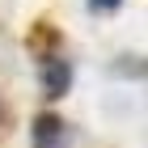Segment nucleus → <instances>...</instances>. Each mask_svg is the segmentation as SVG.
Wrapping results in <instances>:
<instances>
[{
    "label": "nucleus",
    "instance_id": "1",
    "mask_svg": "<svg viewBox=\"0 0 148 148\" xmlns=\"http://www.w3.org/2000/svg\"><path fill=\"white\" fill-rule=\"evenodd\" d=\"M68 85H72V64L64 55H51V59H42V93L55 102V97H64L68 93Z\"/></svg>",
    "mask_w": 148,
    "mask_h": 148
},
{
    "label": "nucleus",
    "instance_id": "2",
    "mask_svg": "<svg viewBox=\"0 0 148 148\" xmlns=\"http://www.w3.org/2000/svg\"><path fill=\"white\" fill-rule=\"evenodd\" d=\"M64 119L59 114H38L34 127H30V144L34 148H64Z\"/></svg>",
    "mask_w": 148,
    "mask_h": 148
}]
</instances>
